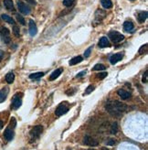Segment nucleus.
Masks as SVG:
<instances>
[{"mask_svg":"<svg viewBox=\"0 0 148 150\" xmlns=\"http://www.w3.org/2000/svg\"><path fill=\"white\" fill-rule=\"evenodd\" d=\"M106 110L114 116H121L127 110V106L119 101L108 102L106 103Z\"/></svg>","mask_w":148,"mask_h":150,"instance_id":"obj_1","label":"nucleus"},{"mask_svg":"<svg viewBox=\"0 0 148 150\" xmlns=\"http://www.w3.org/2000/svg\"><path fill=\"white\" fill-rule=\"evenodd\" d=\"M108 36H109V39L113 41L114 43H119L124 39V36L118 31H110Z\"/></svg>","mask_w":148,"mask_h":150,"instance_id":"obj_2","label":"nucleus"},{"mask_svg":"<svg viewBox=\"0 0 148 150\" xmlns=\"http://www.w3.org/2000/svg\"><path fill=\"white\" fill-rule=\"evenodd\" d=\"M43 131V127L42 126H34L31 131H30V136H31V140H36V139H38L40 134H41Z\"/></svg>","mask_w":148,"mask_h":150,"instance_id":"obj_3","label":"nucleus"},{"mask_svg":"<svg viewBox=\"0 0 148 150\" xmlns=\"http://www.w3.org/2000/svg\"><path fill=\"white\" fill-rule=\"evenodd\" d=\"M21 96H22L21 94H17L14 95L13 100H12V105H11V107L13 108V109L17 110L21 106V103H22Z\"/></svg>","mask_w":148,"mask_h":150,"instance_id":"obj_4","label":"nucleus"},{"mask_svg":"<svg viewBox=\"0 0 148 150\" xmlns=\"http://www.w3.org/2000/svg\"><path fill=\"white\" fill-rule=\"evenodd\" d=\"M68 111H69L68 105L62 102L57 107V109H56V111H55V115L57 116H61V115H65V113H67Z\"/></svg>","mask_w":148,"mask_h":150,"instance_id":"obj_5","label":"nucleus"},{"mask_svg":"<svg viewBox=\"0 0 148 150\" xmlns=\"http://www.w3.org/2000/svg\"><path fill=\"white\" fill-rule=\"evenodd\" d=\"M0 34H1V37H2V39L5 43H9L10 42V31L9 29L5 28V27H2L1 29H0Z\"/></svg>","mask_w":148,"mask_h":150,"instance_id":"obj_6","label":"nucleus"},{"mask_svg":"<svg viewBox=\"0 0 148 150\" xmlns=\"http://www.w3.org/2000/svg\"><path fill=\"white\" fill-rule=\"evenodd\" d=\"M18 7L20 13H22L24 15H29L30 14V8L28 6H27L26 4L22 1H18Z\"/></svg>","mask_w":148,"mask_h":150,"instance_id":"obj_7","label":"nucleus"},{"mask_svg":"<svg viewBox=\"0 0 148 150\" xmlns=\"http://www.w3.org/2000/svg\"><path fill=\"white\" fill-rule=\"evenodd\" d=\"M83 144L89 147L98 146V142H97L93 137H91L90 136H85V137L83 138Z\"/></svg>","mask_w":148,"mask_h":150,"instance_id":"obj_8","label":"nucleus"},{"mask_svg":"<svg viewBox=\"0 0 148 150\" xmlns=\"http://www.w3.org/2000/svg\"><path fill=\"white\" fill-rule=\"evenodd\" d=\"M28 26H29V34L32 36V37H34V36L37 34L38 32V29H37V26H36L34 20L30 19L29 22H28Z\"/></svg>","mask_w":148,"mask_h":150,"instance_id":"obj_9","label":"nucleus"},{"mask_svg":"<svg viewBox=\"0 0 148 150\" xmlns=\"http://www.w3.org/2000/svg\"><path fill=\"white\" fill-rule=\"evenodd\" d=\"M122 57H124V54L122 53H116V54L112 55L110 58V62L112 64H116L118 61H120L122 59Z\"/></svg>","mask_w":148,"mask_h":150,"instance_id":"obj_10","label":"nucleus"},{"mask_svg":"<svg viewBox=\"0 0 148 150\" xmlns=\"http://www.w3.org/2000/svg\"><path fill=\"white\" fill-rule=\"evenodd\" d=\"M4 136L7 139V141H11L14 137V132L11 128H7L4 132Z\"/></svg>","mask_w":148,"mask_h":150,"instance_id":"obj_11","label":"nucleus"},{"mask_svg":"<svg viewBox=\"0 0 148 150\" xmlns=\"http://www.w3.org/2000/svg\"><path fill=\"white\" fill-rule=\"evenodd\" d=\"M9 92V89L7 87H5L0 91V102H3L5 100L7 99V96Z\"/></svg>","mask_w":148,"mask_h":150,"instance_id":"obj_12","label":"nucleus"},{"mask_svg":"<svg viewBox=\"0 0 148 150\" xmlns=\"http://www.w3.org/2000/svg\"><path fill=\"white\" fill-rule=\"evenodd\" d=\"M106 16V13L101 9H98L95 13V19L98 20V21H101Z\"/></svg>","mask_w":148,"mask_h":150,"instance_id":"obj_13","label":"nucleus"},{"mask_svg":"<svg viewBox=\"0 0 148 150\" xmlns=\"http://www.w3.org/2000/svg\"><path fill=\"white\" fill-rule=\"evenodd\" d=\"M63 71V69L62 68H59V69H57L56 71H54L52 73H51V75L49 76V80L50 81H54V80H56L58 78V77L61 74V72Z\"/></svg>","mask_w":148,"mask_h":150,"instance_id":"obj_14","label":"nucleus"},{"mask_svg":"<svg viewBox=\"0 0 148 150\" xmlns=\"http://www.w3.org/2000/svg\"><path fill=\"white\" fill-rule=\"evenodd\" d=\"M117 94H118V95L122 98V99H124V100H126V99H128V98L131 97V94L128 92H126L124 90H118V92H117Z\"/></svg>","mask_w":148,"mask_h":150,"instance_id":"obj_15","label":"nucleus"},{"mask_svg":"<svg viewBox=\"0 0 148 150\" xmlns=\"http://www.w3.org/2000/svg\"><path fill=\"white\" fill-rule=\"evenodd\" d=\"M110 46V42L108 39L106 37H103L101 38L100 41H99V47L100 48H106V47H109Z\"/></svg>","mask_w":148,"mask_h":150,"instance_id":"obj_16","label":"nucleus"},{"mask_svg":"<svg viewBox=\"0 0 148 150\" xmlns=\"http://www.w3.org/2000/svg\"><path fill=\"white\" fill-rule=\"evenodd\" d=\"M4 5H5V7H6V8L7 10H9V11H14L15 10L12 0H4Z\"/></svg>","mask_w":148,"mask_h":150,"instance_id":"obj_17","label":"nucleus"},{"mask_svg":"<svg viewBox=\"0 0 148 150\" xmlns=\"http://www.w3.org/2000/svg\"><path fill=\"white\" fill-rule=\"evenodd\" d=\"M147 16H148V14H147V11H142L138 14V17H137V18H138V21L140 23H144L146 18H147Z\"/></svg>","mask_w":148,"mask_h":150,"instance_id":"obj_18","label":"nucleus"},{"mask_svg":"<svg viewBox=\"0 0 148 150\" xmlns=\"http://www.w3.org/2000/svg\"><path fill=\"white\" fill-rule=\"evenodd\" d=\"M101 6L106 9L113 7V2H112V0H101Z\"/></svg>","mask_w":148,"mask_h":150,"instance_id":"obj_19","label":"nucleus"},{"mask_svg":"<svg viewBox=\"0 0 148 150\" xmlns=\"http://www.w3.org/2000/svg\"><path fill=\"white\" fill-rule=\"evenodd\" d=\"M124 29L126 32L131 31V30L134 29V24H132V22H131V21H125L124 24Z\"/></svg>","mask_w":148,"mask_h":150,"instance_id":"obj_20","label":"nucleus"},{"mask_svg":"<svg viewBox=\"0 0 148 150\" xmlns=\"http://www.w3.org/2000/svg\"><path fill=\"white\" fill-rule=\"evenodd\" d=\"M81 61H82V57H80V56L74 57V58H72L70 60V65L72 66V65H75V64H78V63L81 62Z\"/></svg>","mask_w":148,"mask_h":150,"instance_id":"obj_21","label":"nucleus"},{"mask_svg":"<svg viewBox=\"0 0 148 150\" xmlns=\"http://www.w3.org/2000/svg\"><path fill=\"white\" fill-rule=\"evenodd\" d=\"M14 80H15V75L13 72H8V73L6 75V81L7 83H9V84L13 83Z\"/></svg>","mask_w":148,"mask_h":150,"instance_id":"obj_22","label":"nucleus"},{"mask_svg":"<svg viewBox=\"0 0 148 150\" xmlns=\"http://www.w3.org/2000/svg\"><path fill=\"white\" fill-rule=\"evenodd\" d=\"M1 18H2V19H3V20H5V21L7 22V23H9V24H12V25H14V24H15L14 19H13L11 17H9L8 15L3 14L2 16H1Z\"/></svg>","mask_w":148,"mask_h":150,"instance_id":"obj_23","label":"nucleus"},{"mask_svg":"<svg viewBox=\"0 0 148 150\" xmlns=\"http://www.w3.org/2000/svg\"><path fill=\"white\" fill-rule=\"evenodd\" d=\"M44 76V72H36V73H32L29 75V78L30 79H39L41 77Z\"/></svg>","mask_w":148,"mask_h":150,"instance_id":"obj_24","label":"nucleus"},{"mask_svg":"<svg viewBox=\"0 0 148 150\" xmlns=\"http://www.w3.org/2000/svg\"><path fill=\"white\" fill-rule=\"evenodd\" d=\"M75 1L76 0H63V5L67 7H70L75 4Z\"/></svg>","mask_w":148,"mask_h":150,"instance_id":"obj_25","label":"nucleus"},{"mask_svg":"<svg viewBox=\"0 0 148 150\" xmlns=\"http://www.w3.org/2000/svg\"><path fill=\"white\" fill-rule=\"evenodd\" d=\"M117 130H118V126H117V123L114 122V123H113V125H112V127H111V134H115L117 133Z\"/></svg>","mask_w":148,"mask_h":150,"instance_id":"obj_26","label":"nucleus"},{"mask_svg":"<svg viewBox=\"0 0 148 150\" xmlns=\"http://www.w3.org/2000/svg\"><path fill=\"white\" fill-rule=\"evenodd\" d=\"M16 18H17V20L19 22V24H21V25H26V21H25V18L21 16V15L17 14V15H16Z\"/></svg>","mask_w":148,"mask_h":150,"instance_id":"obj_27","label":"nucleus"},{"mask_svg":"<svg viewBox=\"0 0 148 150\" xmlns=\"http://www.w3.org/2000/svg\"><path fill=\"white\" fill-rule=\"evenodd\" d=\"M147 50H148V46H147V44H145L144 46H142V47L140 48V50H139V54H145V53H147Z\"/></svg>","mask_w":148,"mask_h":150,"instance_id":"obj_28","label":"nucleus"},{"mask_svg":"<svg viewBox=\"0 0 148 150\" xmlns=\"http://www.w3.org/2000/svg\"><path fill=\"white\" fill-rule=\"evenodd\" d=\"M106 68H105V66L103 64H96L94 67H93V70L94 71H104Z\"/></svg>","mask_w":148,"mask_h":150,"instance_id":"obj_29","label":"nucleus"},{"mask_svg":"<svg viewBox=\"0 0 148 150\" xmlns=\"http://www.w3.org/2000/svg\"><path fill=\"white\" fill-rule=\"evenodd\" d=\"M16 126H17V120L14 117H12L11 120H10V123H9V126L12 129H14L15 127H16Z\"/></svg>","mask_w":148,"mask_h":150,"instance_id":"obj_30","label":"nucleus"},{"mask_svg":"<svg viewBox=\"0 0 148 150\" xmlns=\"http://www.w3.org/2000/svg\"><path fill=\"white\" fill-rule=\"evenodd\" d=\"M93 91H94V86L93 85H90V86L87 87V89H86L84 94H90L91 92H93Z\"/></svg>","mask_w":148,"mask_h":150,"instance_id":"obj_31","label":"nucleus"},{"mask_svg":"<svg viewBox=\"0 0 148 150\" xmlns=\"http://www.w3.org/2000/svg\"><path fill=\"white\" fill-rule=\"evenodd\" d=\"M13 33H14L15 36H16V37H19V36H20L19 28L17 27V26H14V27H13Z\"/></svg>","mask_w":148,"mask_h":150,"instance_id":"obj_32","label":"nucleus"},{"mask_svg":"<svg viewBox=\"0 0 148 150\" xmlns=\"http://www.w3.org/2000/svg\"><path fill=\"white\" fill-rule=\"evenodd\" d=\"M147 74H148V71H145L144 75H143V82H144V83H147L148 82V75Z\"/></svg>","mask_w":148,"mask_h":150,"instance_id":"obj_33","label":"nucleus"},{"mask_svg":"<svg viewBox=\"0 0 148 150\" xmlns=\"http://www.w3.org/2000/svg\"><path fill=\"white\" fill-rule=\"evenodd\" d=\"M91 50H93V46H91L90 48H88L87 50H85V52H84V56H85V58H88V57H89V56L91 55Z\"/></svg>","mask_w":148,"mask_h":150,"instance_id":"obj_34","label":"nucleus"},{"mask_svg":"<svg viewBox=\"0 0 148 150\" xmlns=\"http://www.w3.org/2000/svg\"><path fill=\"white\" fill-rule=\"evenodd\" d=\"M107 75H108V74H107V72H100L99 74H97V78L101 80V79H104Z\"/></svg>","mask_w":148,"mask_h":150,"instance_id":"obj_35","label":"nucleus"},{"mask_svg":"<svg viewBox=\"0 0 148 150\" xmlns=\"http://www.w3.org/2000/svg\"><path fill=\"white\" fill-rule=\"evenodd\" d=\"M106 144L108 145V146H114V145L116 144V140H114V139H109V140L106 142Z\"/></svg>","mask_w":148,"mask_h":150,"instance_id":"obj_36","label":"nucleus"},{"mask_svg":"<svg viewBox=\"0 0 148 150\" xmlns=\"http://www.w3.org/2000/svg\"><path fill=\"white\" fill-rule=\"evenodd\" d=\"M84 74H86V71H82L81 72H80V73L77 74V76H76V77H77V78H80V77H82Z\"/></svg>","mask_w":148,"mask_h":150,"instance_id":"obj_37","label":"nucleus"},{"mask_svg":"<svg viewBox=\"0 0 148 150\" xmlns=\"http://www.w3.org/2000/svg\"><path fill=\"white\" fill-rule=\"evenodd\" d=\"M27 2H28L29 4H31V5H36L37 3H36V0H26Z\"/></svg>","mask_w":148,"mask_h":150,"instance_id":"obj_38","label":"nucleus"},{"mask_svg":"<svg viewBox=\"0 0 148 150\" xmlns=\"http://www.w3.org/2000/svg\"><path fill=\"white\" fill-rule=\"evenodd\" d=\"M3 56H4V52L2 50H0V61L2 60V59H3Z\"/></svg>","mask_w":148,"mask_h":150,"instance_id":"obj_39","label":"nucleus"},{"mask_svg":"<svg viewBox=\"0 0 148 150\" xmlns=\"http://www.w3.org/2000/svg\"><path fill=\"white\" fill-rule=\"evenodd\" d=\"M3 126H4V124H3V122H2V121H0V130H1V129L3 128Z\"/></svg>","mask_w":148,"mask_h":150,"instance_id":"obj_40","label":"nucleus"},{"mask_svg":"<svg viewBox=\"0 0 148 150\" xmlns=\"http://www.w3.org/2000/svg\"><path fill=\"white\" fill-rule=\"evenodd\" d=\"M101 150H109V149L106 148V147H103V148H101Z\"/></svg>","mask_w":148,"mask_h":150,"instance_id":"obj_41","label":"nucleus"},{"mask_svg":"<svg viewBox=\"0 0 148 150\" xmlns=\"http://www.w3.org/2000/svg\"><path fill=\"white\" fill-rule=\"evenodd\" d=\"M88 150H95V149H88Z\"/></svg>","mask_w":148,"mask_h":150,"instance_id":"obj_42","label":"nucleus"}]
</instances>
